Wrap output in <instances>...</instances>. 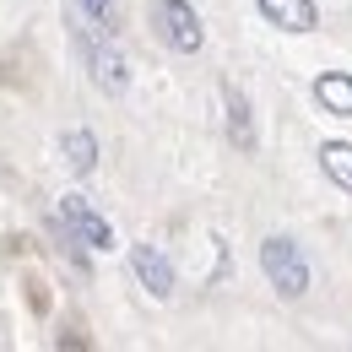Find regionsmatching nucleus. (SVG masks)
Instances as JSON below:
<instances>
[{"label": "nucleus", "mask_w": 352, "mask_h": 352, "mask_svg": "<svg viewBox=\"0 0 352 352\" xmlns=\"http://www.w3.org/2000/svg\"><path fill=\"white\" fill-rule=\"evenodd\" d=\"M255 11L282 33H314L320 28V6L314 0H255Z\"/></svg>", "instance_id": "obj_6"}, {"label": "nucleus", "mask_w": 352, "mask_h": 352, "mask_svg": "<svg viewBox=\"0 0 352 352\" xmlns=\"http://www.w3.org/2000/svg\"><path fill=\"white\" fill-rule=\"evenodd\" d=\"M314 103L336 120H352V76L347 71H320L314 76Z\"/></svg>", "instance_id": "obj_7"}, {"label": "nucleus", "mask_w": 352, "mask_h": 352, "mask_svg": "<svg viewBox=\"0 0 352 352\" xmlns=\"http://www.w3.org/2000/svg\"><path fill=\"white\" fill-rule=\"evenodd\" d=\"M228 135L244 152H255V120H250V98L244 92H228Z\"/></svg>", "instance_id": "obj_10"}, {"label": "nucleus", "mask_w": 352, "mask_h": 352, "mask_svg": "<svg viewBox=\"0 0 352 352\" xmlns=\"http://www.w3.org/2000/svg\"><path fill=\"white\" fill-rule=\"evenodd\" d=\"M261 271L282 298H304L309 293V261L293 239H265L261 244Z\"/></svg>", "instance_id": "obj_2"}, {"label": "nucleus", "mask_w": 352, "mask_h": 352, "mask_svg": "<svg viewBox=\"0 0 352 352\" xmlns=\"http://www.w3.org/2000/svg\"><path fill=\"white\" fill-rule=\"evenodd\" d=\"M60 152H65L71 174H92V168H98V141H92V131H65Z\"/></svg>", "instance_id": "obj_9"}, {"label": "nucleus", "mask_w": 352, "mask_h": 352, "mask_svg": "<svg viewBox=\"0 0 352 352\" xmlns=\"http://www.w3.org/2000/svg\"><path fill=\"white\" fill-rule=\"evenodd\" d=\"M320 168L336 190H352V141H325L320 146Z\"/></svg>", "instance_id": "obj_8"}, {"label": "nucleus", "mask_w": 352, "mask_h": 352, "mask_svg": "<svg viewBox=\"0 0 352 352\" xmlns=\"http://www.w3.org/2000/svg\"><path fill=\"white\" fill-rule=\"evenodd\" d=\"M76 11L87 16L92 28H103V33H120V6H114V0H76Z\"/></svg>", "instance_id": "obj_11"}, {"label": "nucleus", "mask_w": 352, "mask_h": 352, "mask_svg": "<svg viewBox=\"0 0 352 352\" xmlns=\"http://www.w3.org/2000/svg\"><path fill=\"white\" fill-rule=\"evenodd\" d=\"M131 271H135V282H141L152 298H168V293H174V265H168V255H163L157 244H135Z\"/></svg>", "instance_id": "obj_5"}, {"label": "nucleus", "mask_w": 352, "mask_h": 352, "mask_svg": "<svg viewBox=\"0 0 352 352\" xmlns=\"http://www.w3.org/2000/svg\"><path fill=\"white\" fill-rule=\"evenodd\" d=\"M54 217L65 222V233H71L76 244H87V250H109V244H114V228H109V217L92 206L87 195H60Z\"/></svg>", "instance_id": "obj_4"}, {"label": "nucleus", "mask_w": 352, "mask_h": 352, "mask_svg": "<svg viewBox=\"0 0 352 352\" xmlns=\"http://www.w3.org/2000/svg\"><path fill=\"white\" fill-rule=\"evenodd\" d=\"M71 38H76V49H82L87 76H92V87H98V92H125V87H131V65H125L120 44H114V33L92 28L76 6H71Z\"/></svg>", "instance_id": "obj_1"}, {"label": "nucleus", "mask_w": 352, "mask_h": 352, "mask_svg": "<svg viewBox=\"0 0 352 352\" xmlns=\"http://www.w3.org/2000/svg\"><path fill=\"white\" fill-rule=\"evenodd\" d=\"M152 28L179 54H195V49L206 44V28H201V16H195L190 0H152Z\"/></svg>", "instance_id": "obj_3"}]
</instances>
